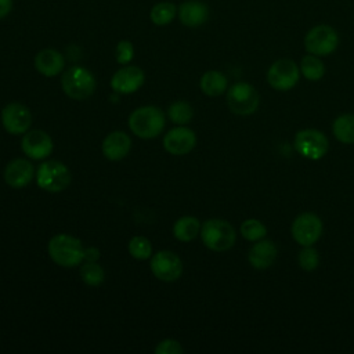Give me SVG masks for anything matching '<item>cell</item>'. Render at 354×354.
I'll use <instances>...</instances> for the list:
<instances>
[{"instance_id": "obj_6", "label": "cell", "mask_w": 354, "mask_h": 354, "mask_svg": "<svg viewBox=\"0 0 354 354\" xmlns=\"http://www.w3.org/2000/svg\"><path fill=\"white\" fill-rule=\"evenodd\" d=\"M227 105L232 113L248 116L257 111L260 95L250 83L239 82L227 90Z\"/></svg>"}, {"instance_id": "obj_24", "label": "cell", "mask_w": 354, "mask_h": 354, "mask_svg": "<svg viewBox=\"0 0 354 354\" xmlns=\"http://www.w3.org/2000/svg\"><path fill=\"white\" fill-rule=\"evenodd\" d=\"M177 17V6L171 1H159L152 6L149 19L156 26L169 25Z\"/></svg>"}, {"instance_id": "obj_1", "label": "cell", "mask_w": 354, "mask_h": 354, "mask_svg": "<svg viewBox=\"0 0 354 354\" xmlns=\"http://www.w3.org/2000/svg\"><path fill=\"white\" fill-rule=\"evenodd\" d=\"M47 250L51 260L61 267H76L84 260V248L82 241L68 234L54 235L48 241Z\"/></svg>"}, {"instance_id": "obj_12", "label": "cell", "mask_w": 354, "mask_h": 354, "mask_svg": "<svg viewBox=\"0 0 354 354\" xmlns=\"http://www.w3.org/2000/svg\"><path fill=\"white\" fill-rule=\"evenodd\" d=\"M1 124L10 134H25L32 124L29 108L19 102L7 104L1 109Z\"/></svg>"}, {"instance_id": "obj_14", "label": "cell", "mask_w": 354, "mask_h": 354, "mask_svg": "<svg viewBox=\"0 0 354 354\" xmlns=\"http://www.w3.org/2000/svg\"><path fill=\"white\" fill-rule=\"evenodd\" d=\"M196 145V134L194 130L178 126L169 130L163 137V147L171 155H185Z\"/></svg>"}, {"instance_id": "obj_11", "label": "cell", "mask_w": 354, "mask_h": 354, "mask_svg": "<svg viewBox=\"0 0 354 354\" xmlns=\"http://www.w3.org/2000/svg\"><path fill=\"white\" fill-rule=\"evenodd\" d=\"M151 271L152 274L165 282H173L183 274L181 259L170 250H159L151 256Z\"/></svg>"}, {"instance_id": "obj_18", "label": "cell", "mask_w": 354, "mask_h": 354, "mask_svg": "<svg viewBox=\"0 0 354 354\" xmlns=\"http://www.w3.org/2000/svg\"><path fill=\"white\" fill-rule=\"evenodd\" d=\"M278 254V249L275 246V243L270 239H260L256 241L249 253H248V260L250 263V266L256 270H267L268 267H271L277 259Z\"/></svg>"}, {"instance_id": "obj_32", "label": "cell", "mask_w": 354, "mask_h": 354, "mask_svg": "<svg viewBox=\"0 0 354 354\" xmlns=\"http://www.w3.org/2000/svg\"><path fill=\"white\" fill-rule=\"evenodd\" d=\"M183 351H184L183 346L174 339H165L159 342L158 346L155 347L156 354H180Z\"/></svg>"}, {"instance_id": "obj_20", "label": "cell", "mask_w": 354, "mask_h": 354, "mask_svg": "<svg viewBox=\"0 0 354 354\" xmlns=\"http://www.w3.org/2000/svg\"><path fill=\"white\" fill-rule=\"evenodd\" d=\"M131 148V140L130 137L122 131V130H116L109 133L101 145L102 153L106 159L109 160H120L123 159Z\"/></svg>"}, {"instance_id": "obj_33", "label": "cell", "mask_w": 354, "mask_h": 354, "mask_svg": "<svg viewBox=\"0 0 354 354\" xmlns=\"http://www.w3.org/2000/svg\"><path fill=\"white\" fill-rule=\"evenodd\" d=\"M12 10V0H0V19H4Z\"/></svg>"}, {"instance_id": "obj_2", "label": "cell", "mask_w": 354, "mask_h": 354, "mask_svg": "<svg viewBox=\"0 0 354 354\" xmlns=\"http://www.w3.org/2000/svg\"><path fill=\"white\" fill-rule=\"evenodd\" d=\"M165 115L153 105H145L134 109L129 116L130 130L140 138H155L165 129Z\"/></svg>"}, {"instance_id": "obj_17", "label": "cell", "mask_w": 354, "mask_h": 354, "mask_svg": "<svg viewBox=\"0 0 354 354\" xmlns=\"http://www.w3.org/2000/svg\"><path fill=\"white\" fill-rule=\"evenodd\" d=\"M33 174V165L28 159L17 158L6 166L3 177L11 188H24L32 181Z\"/></svg>"}, {"instance_id": "obj_23", "label": "cell", "mask_w": 354, "mask_h": 354, "mask_svg": "<svg viewBox=\"0 0 354 354\" xmlns=\"http://www.w3.org/2000/svg\"><path fill=\"white\" fill-rule=\"evenodd\" d=\"M335 138L343 144H354V115L344 113L337 116L332 123Z\"/></svg>"}, {"instance_id": "obj_25", "label": "cell", "mask_w": 354, "mask_h": 354, "mask_svg": "<svg viewBox=\"0 0 354 354\" xmlns=\"http://www.w3.org/2000/svg\"><path fill=\"white\" fill-rule=\"evenodd\" d=\"M300 73L310 82L321 80L325 75V65L321 61V57L314 54H307L300 61Z\"/></svg>"}, {"instance_id": "obj_30", "label": "cell", "mask_w": 354, "mask_h": 354, "mask_svg": "<svg viewBox=\"0 0 354 354\" xmlns=\"http://www.w3.org/2000/svg\"><path fill=\"white\" fill-rule=\"evenodd\" d=\"M299 266L304 271H314L319 264V254L313 246H303L297 256Z\"/></svg>"}, {"instance_id": "obj_4", "label": "cell", "mask_w": 354, "mask_h": 354, "mask_svg": "<svg viewBox=\"0 0 354 354\" xmlns=\"http://www.w3.org/2000/svg\"><path fill=\"white\" fill-rule=\"evenodd\" d=\"M199 234L203 245L213 252L230 250L236 239L234 227L223 218H210L205 221Z\"/></svg>"}, {"instance_id": "obj_19", "label": "cell", "mask_w": 354, "mask_h": 354, "mask_svg": "<svg viewBox=\"0 0 354 354\" xmlns=\"http://www.w3.org/2000/svg\"><path fill=\"white\" fill-rule=\"evenodd\" d=\"M65 66L64 55L55 48H43L35 57V68L46 77L57 76Z\"/></svg>"}, {"instance_id": "obj_7", "label": "cell", "mask_w": 354, "mask_h": 354, "mask_svg": "<svg viewBox=\"0 0 354 354\" xmlns=\"http://www.w3.org/2000/svg\"><path fill=\"white\" fill-rule=\"evenodd\" d=\"M339 46V35L335 28L321 24L313 26L304 36V48L308 54L326 57Z\"/></svg>"}, {"instance_id": "obj_5", "label": "cell", "mask_w": 354, "mask_h": 354, "mask_svg": "<svg viewBox=\"0 0 354 354\" xmlns=\"http://www.w3.org/2000/svg\"><path fill=\"white\" fill-rule=\"evenodd\" d=\"M72 181V174L69 169L59 160L43 162L36 173L37 185L47 192H61Z\"/></svg>"}, {"instance_id": "obj_34", "label": "cell", "mask_w": 354, "mask_h": 354, "mask_svg": "<svg viewBox=\"0 0 354 354\" xmlns=\"http://www.w3.org/2000/svg\"><path fill=\"white\" fill-rule=\"evenodd\" d=\"M100 259V250L95 248L84 249V260L86 261H97Z\"/></svg>"}, {"instance_id": "obj_22", "label": "cell", "mask_w": 354, "mask_h": 354, "mask_svg": "<svg viewBox=\"0 0 354 354\" xmlns=\"http://www.w3.org/2000/svg\"><path fill=\"white\" fill-rule=\"evenodd\" d=\"M201 223L194 216H183L173 225V235L181 242H189L201 232Z\"/></svg>"}, {"instance_id": "obj_27", "label": "cell", "mask_w": 354, "mask_h": 354, "mask_svg": "<svg viewBox=\"0 0 354 354\" xmlns=\"http://www.w3.org/2000/svg\"><path fill=\"white\" fill-rule=\"evenodd\" d=\"M80 278L88 286H100L104 282L105 272L97 261H87L80 266Z\"/></svg>"}, {"instance_id": "obj_28", "label": "cell", "mask_w": 354, "mask_h": 354, "mask_svg": "<svg viewBox=\"0 0 354 354\" xmlns=\"http://www.w3.org/2000/svg\"><path fill=\"white\" fill-rule=\"evenodd\" d=\"M241 235L250 242L260 241L267 235V227L257 218H248L241 224Z\"/></svg>"}, {"instance_id": "obj_15", "label": "cell", "mask_w": 354, "mask_h": 354, "mask_svg": "<svg viewBox=\"0 0 354 354\" xmlns=\"http://www.w3.org/2000/svg\"><path fill=\"white\" fill-rule=\"evenodd\" d=\"M21 148L32 159H44L53 152V140L43 130H30L24 134Z\"/></svg>"}, {"instance_id": "obj_10", "label": "cell", "mask_w": 354, "mask_h": 354, "mask_svg": "<svg viewBox=\"0 0 354 354\" xmlns=\"http://www.w3.org/2000/svg\"><path fill=\"white\" fill-rule=\"evenodd\" d=\"M321 218L310 212L299 214L292 223V236L301 246H313L322 235Z\"/></svg>"}, {"instance_id": "obj_26", "label": "cell", "mask_w": 354, "mask_h": 354, "mask_svg": "<svg viewBox=\"0 0 354 354\" xmlns=\"http://www.w3.org/2000/svg\"><path fill=\"white\" fill-rule=\"evenodd\" d=\"M167 115L170 118V120L176 124H187L192 116H194V108L191 106V104H188L187 101H176L173 102L169 109H167Z\"/></svg>"}, {"instance_id": "obj_3", "label": "cell", "mask_w": 354, "mask_h": 354, "mask_svg": "<svg viewBox=\"0 0 354 354\" xmlns=\"http://www.w3.org/2000/svg\"><path fill=\"white\" fill-rule=\"evenodd\" d=\"M61 86L69 98L82 101L94 94L97 82L88 69L80 65H75L62 73Z\"/></svg>"}, {"instance_id": "obj_13", "label": "cell", "mask_w": 354, "mask_h": 354, "mask_svg": "<svg viewBox=\"0 0 354 354\" xmlns=\"http://www.w3.org/2000/svg\"><path fill=\"white\" fill-rule=\"evenodd\" d=\"M145 80L144 71L136 65H126L116 71L111 77V87L120 94L136 93Z\"/></svg>"}, {"instance_id": "obj_29", "label": "cell", "mask_w": 354, "mask_h": 354, "mask_svg": "<svg viewBox=\"0 0 354 354\" xmlns=\"http://www.w3.org/2000/svg\"><path fill=\"white\" fill-rule=\"evenodd\" d=\"M127 249H129V253L131 254V257H134L137 260H147L152 256L151 241L141 235L133 236L129 242Z\"/></svg>"}, {"instance_id": "obj_31", "label": "cell", "mask_w": 354, "mask_h": 354, "mask_svg": "<svg viewBox=\"0 0 354 354\" xmlns=\"http://www.w3.org/2000/svg\"><path fill=\"white\" fill-rule=\"evenodd\" d=\"M115 57L116 61L120 65H129V62L133 59L134 57V47L133 43L129 40H120L116 44V50H115Z\"/></svg>"}, {"instance_id": "obj_21", "label": "cell", "mask_w": 354, "mask_h": 354, "mask_svg": "<svg viewBox=\"0 0 354 354\" xmlns=\"http://www.w3.org/2000/svg\"><path fill=\"white\" fill-rule=\"evenodd\" d=\"M228 86V80L225 75L220 71H207L202 75L199 80L201 91L209 97L221 95Z\"/></svg>"}, {"instance_id": "obj_9", "label": "cell", "mask_w": 354, "mask_h": 354, "mask_svg": "<svg viewBox=\"0 0 354 354\" xmlns=\"http://www.w3.org/2000/svg\"><path fill=\"white\" fill-rule=\"evenodd\" d=\"M295 149L306 159L318 160L326 155L329 141L326 136L317 129H303L295 136Z\"/></svg>"}, {"instance_id": "obj_16", "label": "cell", "mask_w": 354, "mask_h": 354, "mask_svg": "<svg viewBox=\"0 0 354 354\" xmlns=\"http://www.w3.org/2000/svg\"><path fill=\"white\" fill-rule=\"evenodd\" d=\"M209 7L201 0H187L177 7V18L187 28H198L209 19Z\"/></svg>"}, {"instance_id": "obj_8", "label": "cell", "mask_w": 354, "mask_h": 354, "mask_svg": "<svg viewBox=\"0 0 354 354\" xmlns=\"http://www.w3.org/2000/svg\"><path fill=\"white\" fill-rule=\"evenodd\" d=\"M300 75V68L293 59L281 58L268 68L267 82L277 91H288L299 83Z\"/></svg>"}]
</instances>
